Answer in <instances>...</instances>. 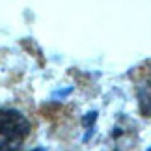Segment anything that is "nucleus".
Masks as SVG:
<instances>
[{"label": "nucleus", "instance_id": "nucleus-1", "mask_svg": "<svg viewBox=\"0 0 151 151\" xmlns=\"http://www.w3.org/2000/svg\"><path fill=\"white\" fill-rule=\"evenodd\" d=\"M32 132V123L15 108H0V151H19Z\"/></svg>", "mask_w": 151, "mask_h": 151}, {"label": "nucleus", "instance_id": "nucleus-2", "mask_svg": "<svg viewBox=\"0 0 151 151\" xmlns=\"http://www.w3.org/2000/svg\"><path fill=\"white\" fill-rule=\"evenodd\" d=\"M138 104L144 116H151V82H144L138 88Z\"/></svg>", "mask_w": 151, "mask_h": 151}]
</instances>
